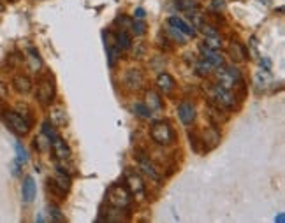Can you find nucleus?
Instances as JSON below:
<instances>
[{
  "label": "nucleus",
  "instance_id": "f3484780",
  "mask_svg": "<svg viewBox=\"0 0 285 223\" xmlns=\"http://www.w3.org/2000/svg\"><path fill=\"white\" fill-rule=\"evenodd\" d=\"M145 99H146V106H148L152 111H161V109H162V99L157 92L148 90L146 95H145Z\"/></svg>",
  "mask_w": 285,
  "mask_h": 223
},
{
  "label": "nucleus",
  "instance_id": "f704fd0d",
  "mask_svg": "<svg viewBox=\"0 0 285 223\" xmlns=\"http://www.w3.org/2000/svg\"><path fill=\"white\" fill-rule=\"evenodd\" d=\"M2 11H4V5H2V4H0V12H2Z\"/></svg>",
  "mask_w": 285,
  "mask_h": 223
},
{
  "label": "nucleus",
  "instance_id": "393cba45",
  "mask_svg": "<svg viewBox=\"0 0 285 223\" xmlns=\"http://www.w3.org/2000/svg\"><path fill=\"white\" fill-rule=\"evenodd\" d=\"M199 28H201V32L204 34L206 37H218L220 36L217 30V27H213V25H209V23H204V21L199 25Z\"/></svg>",
  "mask_w": 285,
  "mask_h": 223
},
{
  "label": "nucleus",
  "instance_id": "412c9836",
  "mask_svg": "<svg viewBox=\"0 0 285 223\" xmlns=\"http://www.w3.org/2000/svg\"><path fill=\"white\" fill-rule=\"evenodd\" d=\"M117 46L118 49H129L132 46V39H130V36L125 30H120L117 34Z\"/></svg>",
  "mask_w": 285,
  "mask_h": 223
},
{
  "label": "nucleus",
  "instance_id": "b1692460",
  "mask_svg": "<svg viewBox=\"0 0 285 223\" xmlns=\"http://www.w3.org/2000/svg\"><path fill=\"white\" fill-rule=\"evenodd\" d=\"M14 149H16V162L27 163L28 162V153H27V149L23 148V144L16 143V144H14Z\"/></svg>",
  "mask_w": 285,
  "mask_h": 223
},
{
  "label": "nucleus",
  "instance_id": "dca6fc26",
  "mask_svg": "<svg viewBox=\"0 0 285 223\" xmlns=\"http://www.w3.org/2000/svg\"><path fill=\"white\" fill-rule=\"evenodd\" d=\"M12 86H14L16 92L28 93L30 90H32V81L28 79L27 76H16L14 79H12Z\"/></svg>",
  "mask_w": 285,
  "mask_h": 223
},
{
  "label": "nucleus",
  "instance_id": "2f4dec72",
  "mask_svg": "<svg viewBox=\"0 0 285 223\" xmlns=\"http://www.w3.org/2000/svg\"><path fill=\"white\" fill-rule=\"evenodd\" d=\"M211 7L213 9H224V2H222V0H215V2L211 4Z\"/></svg>",
  "mask_w": 285,
  "mask_h": 223
},
{
  "label": "nucleus",
  "instance_id": "6e6552de",
  "mask_svg": "<svg viewBox=\"0 0 285 223\" xmlns=\"http://www.w3.org/2000/svg\"><path fill=\"white\" fill-rule=\"evenodd\" d=\"M136 163L137 167H139V171H143L146 176H148L150 180L153 181H161V174H159V171H157V167L153 165L152 162H150V158L145 155V153H136Z\"/></svg>",
  "mask_w": 285,
  "mask_h": 223
},
{
  "label": "nucleus",
  "instance_id": "ddd939ff",
  "mask_svg": "<svg viewBox=\"0 0 285 223\" xmlns=\"http://www.w3.org/2000/svg\"><path fill=\"white\" fill-rule=\"evenodd\" d=\"M167 23L171 25V27H174L176 30H180L181 34H185L187 37H194L196 36V28L192 27V25H189L185 20H181V18L178 16H171L167 20Z\"/></svg>",
  "mask_w": 285,
  "mask_h": 223
},
{
  "label": "nucleus",
  "instance_id": "bb28decb",
  "mask_svg": "<svg viewBox=\"0 0 285 223\" xmlns=\"http://www.w3.org/2000/svg\"><path fill=\"white\" fill-rule=\"evenodd\" d=\"M130 28H132V32L136 34V36H145V32H146L145 20H134L132 25H130Z\"/></svg>",
  "mask_w": 285,
  "mask_h": 223
},
{
  "label": "nucleus",
  "instance_id": "f03ea898",
  "mask_svg": "<svg viewBox=\"0 0 285 223\" xmlns=\"http://www.w3.org/2000/svg\"><path fill=\"white\" fill-rule=\"evenodd\" d=\"M106 199H108V202L111 204L113 207H117V209H125V207H129L130 204H132L130 191L125 186H122V185H113L108 190Z\"/></svg>",
  "mask_w": 285,
  "mask_h": 223
},
{
  "label": "nucleus",
  "instance_id": "2eb2a0df",
  "mask_svg": "<svg viewBox=\"0 0 285 223\" xmlns=\"http://www.w3.org/2000/svg\"><path fill=\"white\" fill-rule=\"evenodd\" d=\"M27 64H28V69L32 72L41 71V67H42V60H41L39 53H37L34 48H30L27 51Z\"/></svg>",
  "mask_w": 285,
  "mask_h": 223
},
{
  "label": "nucleus",
  "instance_id": "4468645a",
  "mask_svg": "<svg viewBox=\"0 0 285 223\" xmlns=\"http://www.w3.org/2000/svg\"><path fill=\"white\" fill-rule=\"evenodd\" d=\"M36 181H34L32 176H27L23 181V186H21V195H23V200L27 204H30L34 199H36Z\"/></svg>",
  "mask_w": 285,
  "mask_h": 223
},
{
  "label": "nucleus",
  "instance_id": "5701e85b",
  "mask_svg": "<svg viewBox=\"0 0 285 223\" xmlns=\"http://www.w3.org/2000/svg\"><path fill=\"white\" fill-rule=\"evenodd\" d=\"M167 36L171 37V39L174 40V42H180V44H185L187 42V39H189V37L185 36V34H181L180 30H176V28L174 27H171V25H169V28H167Z\"/></svg>",
  "mask_w": 285,
  "mask_h": 223
},
{
  "label": "nucleus",
  "instance_id": "a878e982",
  "mask_svg": "<svg viewBox=\"0 0 285 223\" xmlns=\"http://www.w3.org/2000/svg\"><path fill=\"white\" fill-rule=\"evenodd\" d=\"M42 134H44L49 141H53L56 136H58L55 130V125H53L51 121H44V123H42Z\"/></svg>",
  "mask_w": 285,
  "mask_h": 223
},
{
  "label": "nucleus",
  "instance_id": "9b49d317",
  "mask_svg": "<svg viewBox=\"0 0 285 223\" xmlns=\"http://www.w3.org/2000/svg\"><path fill=\"white\" fill-rule=\"evenodd\" d=\"M143 84H145V77H143L141 71H137V69L127 71V74H125V86L132 90V92H136V90H141Z\"/></svg>",
  "mask_w": 285,
  "mask_h": 223
},
{
  "label": "nucleus",
  "instance_id": "20e7f679",
  "mask_svg": "<svg viewBox=\"0 0 285 223\" xmlns=\"http://www.w3.org/2000/svg\"><path fill=\"white\" fill-rule=\"evenodd\" d=\"M209 97L215 104H217L218 108H225V109H233L234 104H236V97L233 95L231 90L227 88L220 86V84H213L209 88Z\"/></svg>",
  "mask_w": 285,
  "mask_h": 223
},
{
  "label": "nucleus",
  "instance_id": "423d86ee",
  "mask_svg": "<svg viewBox=\"0 0 285 223\" xmlns=\"http://www.w3.org/2000/svg\"><path fill=\"white\" fill-rule=\"evenodd\" d=\"M55 97V84H53L51 77H42V79L37 83V92L36 99L41 104H49Z\"/></svg>",
  "mask_w": 285,
  "mask_h": 223
},
{
  "label": "nucleus",
  "instance_id": "a211bd4d",
  "mask_svg": "<svg viewBox=\"0 0 285 223\" xmlns=\"http://www.w3.org/2000/svg\"><path fill=\"white\" fill-rule=\"evenodd\" d=\"M201 143H209L208 149H211V148H215L218 143H220V134L217 132V128H206L204 130V137H203Z\"/></svg>",
  "mask_w": 285,
  "mask_h": 223
},
{
  "label": "nucleus",
  "instance_id": "72a5a7b5",
  "mask_svg": "<svg viewBox=\"0 0 285 223\" xmlns=\"http://www.w3.org/2000/svg\"><path fill=\"white\" fill-rule=\"evenodd\" d=\"M261 64H264V67H266V69H269V67H271V62H269L268 58H264V60H262Z\"/></svg>",
  "mask_w": 285,
  "mask_h": 223
},
{
  "label": "nucleus",
  "instance_id": "7c9ffc66",
  "mask_svg": "<svg viewBox=\"0 0 285 223\" xmlns=\"http://www.w3.org/2000/svg\"><path fill=\"white\" fill-rule=\"evenodd\" d=\"M145 16H146L145 9H143V7H137L136 12H134V18H136V20H145Z\"/></svg>",
  "mask_w": 285,
  "mask_h": 223
},
{
  "label": "nucleus",
  "instance_id": "4be33fe9",
  "mask_svg": "<svg viewBox=\"0 0 285 223\" xmlns=\"http://www.w3.org/2000/svg\"><path fill=\"white\" fill-rule=\"evenodd\" d=\"M132 111L136 112L137 116H141V118H152V109H150L146 104H141V102L134 104Z\"/></svg>",
  "mask_w": 285,
  "mask_h": 223
},
{
  "label": "nucleus",
  "instance_id": "f257e3e1",
  "mask_svg": "<svg viewBox=\"0 0 285 223\" xmlns=\"http://www.w3.org/2000/svg\"><path fill=\"white\" fill-rule=\"evenodd\" d=\"M150 136L159 146H169L174 141V132L167 121H155L150 128Z\"/></svg>",
  "mask_w": 285,
  "mask_h": 223
},
{
  "label": "nucleus",
  "instance_id": "473e14b6",
  "mask_svg": "<svg viewBox=\"0 0 285 223\" xmlns=\"http://www.w3.org/2000/svg\"><path fill=\"white\" fill-rule=\"evenodd\" d=\"M275 222H278V223H284V222H285V216H284V215H278L277 218H275Z\"/></svg>",
  "mask_w": 285,
  "mask_h": 223
},
{
  "label": "nucleus",
  "instance_id": "0eeeda50",
  "mask_svg": "<svg viewBox=\"0 0 285 223\" xmlns=\"http://www.w3.org/2000/svg\"><path fill=\"white\" fill-rule=\"evenodd\" d=\"M125 185H127V190L130 191V195H136V197H145V183L141 180V176L134 171H129L125 174Z\"/></svg>",
  "mask_w": 285,
  "mask_h": 223
},
{
  "label": "nucleus",
  "instance_id": "c756f323",
  "mask_svg": "<svg viewBox=\"0 0 285 223\" xmlns=\"http://www.w3.org/2000/svg\"><path fill=\"white\" fill-rule=\"evenodd\" d=\"M49 216H51V220H55V222H64V216L60 215V209L56 206H49Z\"/></svg>",
  "mask_w": 285,
  "mask_h": 223
},
{
  "label": "nucleus",
  "instance_id": "9d476101",
  "mask_svg": "<svg viewBox=\"0 0 285 223\" xmlns=\"http://www.w3.org/2000/svg\"><path fill=\"white\" fill-rule=\"evenodd\" d=\"M178 118L181 120L183 125H192L194 120H196V108H194V104L190 102H181L178 106Z\"/></svg>",
  "mask_w": 285,
  "mask_h": 223
},
{
  "label": "nucleus",
  "instance_id": "f8f14e48",
  "mask_svg": "<svg viewBox=\"0 0 285 223\" xmlns=\"http://www.w3.org/2000/svg\"><path fill=\"white\" fill-rule=\"evenodd\" d=\"M157 86H159V90H161L164 95H169V93L174 92L176 81H174V77L171 76V74L162 72V74H159V77H157Z\"/></svg>",
  "mask_w": 285,
  "mask_h": 223
},
{
  "label": "nucleus",
  "instance_id": "39448f33",
  "mask_svg": "<svg viewBox=\"0 0 285 223\" xmlns=\"http://www.w3.org/2000/svg\"><path fill=\"white\" fill-rule=\"evenodd\" d=\"M217 79H218V84H220V86L227 88V90H233L234 84L241 79V74L236 67H233V65H227V67L222 65V69L217 74Z\"/></svg>",
  "mask_w": 285,
  "mask_h": 223
},
{
  "label": "nucleus",
  "instance_id": "7ed1b4c3",
  "mask_svg": "<svg viewBox=\"0 0 285 223\" xmlns=\"http://www.w3.org/2000/svg\"><path fill=\"white\" fill-rule=\"evenodd\" d=\"M2 120L18 136H27L28 130H30V123L16 111H4L2 112Z\"/></svg>",
  "mask_w": 285,
  "mask_h": 223
},
{
  "label": "nucleus",
  "instance_id": "6ab92c4d",
  "mask_svg": "<svg viewBox=\"0 0 285 223\" xmlns=\"http://www.w3.org/2000/svg\"><path fill=\"white\" fill-rule=\"evenodd\" d=\"M229 53H231V56H233L234 60H238V62L245 60V58H246V49L243 48V44H240V42H231Z\"/></svg>",
  "mask_w": 285,
  "mask_h": 223
},
{
  "label": "nucleus",
  "instance_id": "cd10ccee",
  "mask_svg": "<svg viewBox=\"0 0 285 223\" xmlns=\"http://www.w3.org/2000/svg\"><path fill=\"white\" fill-rule=\"evenodd\" d=\"M176 7L180 9V11H196L197 9V2H194V0H180V2H176Z\"/></svg>",
  "mask_w": 285,
  "mask_h": 223
},
{
  "label": "nucleus",
  "instance_id": "1a4fd4ad",
  "mask_svg": "<svg viewBox=\"0 0 285 223\" xmlns=\"http://www.w3.org/2000/svg\"><path fill=\"white\" fill-rule=\"evenodd\" d=\"M51 149H53V155L56 156V160H60V162L71 160V148H69V144L65 143L60 136H56L55 139L51 141Z\"/></svg>",
  "mask_w": 285,
  "mask_h": 223
},
{
  "label": "nucleus",
  "instance_id": "aec40b11",
  "mask_svg": "<svg viewBox=\"0 0 285 223\" xmlns=\"http://www.w3.org/2000/svg\"><path fill=\"white\" fill-rule=\"evenodd\" d=\"M65 121H67V112H65V109L60 108V106L53 108V109H51V123L64 125Z\"/></svg>",
  "mask_w": 285,
  "mask_h": 223
},
{
  "label": "nucleus",
  "instance_id": "c85d7f7f",
  "mask_svg": "<svg viewBox=\"0 0 285 223\" xmlns=\"http://www.w3.org/2000/svg\"><path fill=\"white\" fill-rule=\"evenodd\" d=\"M196 71H197V74H199V76H208L209 72L213 71V67H211V65H209L206 60H201L199 64H197Z\"/></svg>",
  "mask_w": 285,
  "mask_h": 223
}]
</instances>
